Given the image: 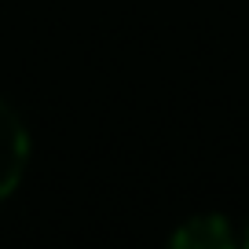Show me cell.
Listing matches in <instances>:
<instances>
[{"instance_id":"cell-1","label":"cell","mask_w":249,"mask_h":249,"mask_svg":"<svg viewBox=\"0 0 249 249\" xmlns=\"http://www.w3.org/2000/svg\"><path fill=\"white\" fill-rule=\"evenodd\" d=\"M30 165V132L22 117L0 99V202L18 191Z\"/></svg>"},{"instance_id":"cell-2","label":"cell","mask_w":249,"mask_h":249,"mask_svg":"<svg viewBox=\"0 0 249 249\" xmlns=\"http://www.w3.org/2000/svg\"><path fill=\"white\" fill-rule=\"evenodd\" d=\"M169 242L176 249H227L234 234L224 216H191L172 231Z\"/></svg>"},{"instance_id":"cell-3","label":"cell","mask_w":249,"mask_h":249,"mask_svg":"<svg viewBox=\"0 0 249 249\" xmlns=\"http://www.w3.org/2000/svg\"><path fill=\"white\" fill-rule=\"evenodd\" d=\"M246 246H249V231H246Z\"/></svg>"}]
</instances>
